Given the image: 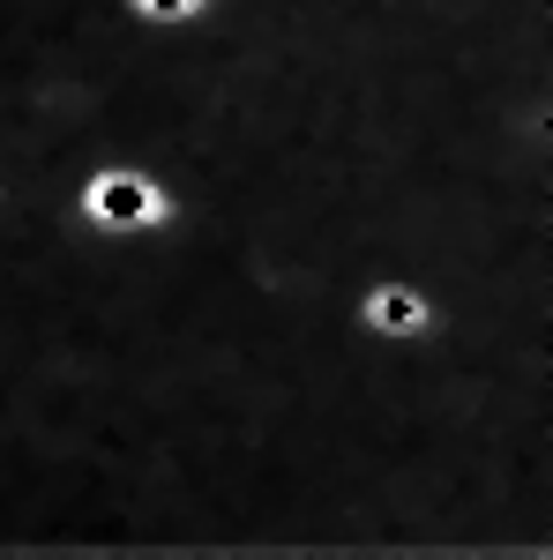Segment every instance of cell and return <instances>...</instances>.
Returning a JSON list of instances; mask_svg holds the SVG:
<instances>
[{"label":"cell","instance_id":"1","mask_svg":"<svg viewBox=\"0 0 553 560\" xmlns=\"http://www.w3.org/2000/svg\"><path fill=\"white\" fill-rule=\"evenodd\" d=\"M180 195L158 187L142 165H97L83 179V217L105 232V240H135V232H158V224H180Z\"/></svg>","mask_w":553,"mask_h":560},{"label":"cell","instance_id":"3","mask_svg":"<svg viewBox=\"0 0 553 560\" xmlns=\"http://www.w3.org/2000/svg\"><path fill=\"white\" fill-rule=\"evenodd\" d=\"M128 8L142 15V23H195L210 0H128Z\"/></svg>","mask_w":553,"mask_h":560},{"label":"cell","instance_id":"2","mask_svg":"<svg viewBox=\"0 0 553 560\" xmlns=\"http://www.w3.org/2000/svg\"><path fill=\"white\" fill-rule=\"evenodd\" d=\"M367 329L375 337H426L434 329V300L419 284H375L367 292Z\"/></svg>","mask_w":553,"mask_h":560}]
</instances>
